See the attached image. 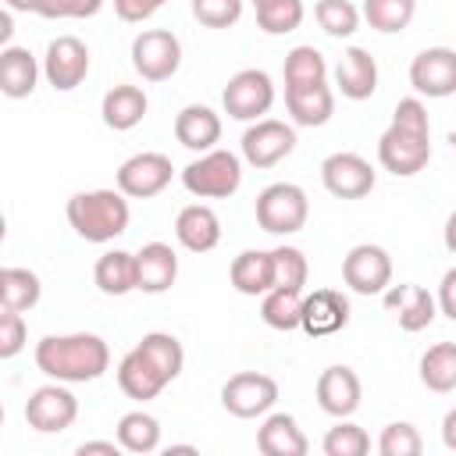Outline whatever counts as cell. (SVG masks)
I'll return each instance as SVG.
<instances>
[{
  "mask_svg": "<svg viewBox=\"0 0 456 456\" xmlns=\"http://www.w3.org/2000/svg\"><path fill=\"white\" fill-rule=\"evenodd\" d=\"M164 4H167V0H114V11H118V18H121V21L139 25V21L153 18Z\"/></svg>",
  "mask_w": 456,
  "mask_h": 456,
  "instance_id": "45",
  "label": "cell"
},
{
  "mask_svg": "<svg viewBox=\"0 0 456 456\" xmlns=\"http://www.w3.org/2000/svg\"><path fill=\"white\" fill-rule=\"evenodd\" d=\"M7 7H11V11H25V14H28V11L36 7V0H7Z\"/></svg>",
  "mask_w": 456,
  "mask_h": 456,
  "instance_id": "50",
  "label": "cell"
},
{
  "mask_svg": "<svg viewBox=\"0 0 456 456\" xmlns=\"http://www.w3.org/2000/svg\"><path fill=\"white\" fill-rule=\"evenodd\" d=\"M285 107H289L292 125L321 128L335 114V93H331L328 82H317V86H285Z\"/></svg>",
  "mask_w": 456,
  "mask_h": 456,
  "instance_id": "20",
  "label": "cell"
},
{
  "mask_svg": "<svg viewBox=\"0 0 456 456\" xmlns=\"http://www.w3.org/2000/svg\"><path fill=\"white\" fill-rule=\"evenodd\" d=\"M271 267H274V285L278 289H303L306 278H310V264H306L303 249H296V246H274L271 249Z\"/></svg>",
  "mask_w": 456,
  "mask_h": 456,
  "instance_id": "40",
  "label": "cell"
},
{
  "mask_svg": "<svg viewBox=\"0 0 456 456\" xmlns=\"http://www.w3.org/2000/svg\"><path fill=\"white\" fill-rule=\"evenodd\" d=\"M239 146H242V160L249 167H260L264 171V167L281 164L296 150V128L285 125V121H278V118H256L242 132Z\"/></svg>",
  "mask_w": 456,
  "mask_h": 456,
  "instance_id": "9",
  "label": "cell"
},
{
  "mask_svg": "<svg viewBox=\"0 0 456 456\" xmlns=\"http://www.w3.org/2000/svg\"><path fill=\"white\" fill-rule=\"evenodd\" d=\"M221 103H224V114L228 118H235V121H256L274 103V82L260 68H242V71H235L228 78V86L221 93Z\"/></svg>",
  "mask_w": 456,
  "mask_h": 456,
  "instance_id": "7",
  "label": "cell"
},
{
  "mask_svg": "<svg viewBox=\"0 0 456 456\" xmlns=\"http://www.w3.org/2000/svg\"><path fill=\"white\" fill-rule=\"evenodd\" d=\"M314 18L331 39H349L360 28V7L349 0H317Z\"/></svg>",
  "mask_w": 456,
  "mask_h": 456,
  "instance_id": "37",
  "label": "cell"
},
{
  "mask_svg": "<svg viewBox=\"0 0 456 456\" xmlns=\"http://www.w3.org/2000/svg\"><path fill=\"white\" fill-rule=\"evenodd\" d=\"M164 385H167V378H164L135 346L121 356V363H118V388H121L128 399H135V403L157 399V395L164 392Z\"/></svg>",
  "mask_w": 456,
  "mask_h": 456,
  "instance_id": "25",
  "label": "cell"
},
{
  "mask_svg": "<svg viewBox=\"0 0 456 456\" xmlns=\"http://www.w3.org/2000/svg\"><path fill=\"white\" fill-rule=\"evenodd\" d=\"M146 107H150L146 93H142L139 86L121 82V86H114V89L103 93L100 114H103V125H107V128H114V132H128V128H135V125L146 118Z\"/></svg>",
  "mask_w": 456,
  "mask_h": 456,
  "instance_id": "26",
  "label": "cell"
},
{
  "mask_svg": "<svg viewBox=\"0 0 456 456\" xmlns=\"http://www.w3.org/2000/svg\"><path fill=\"white\" fill-rule=\"evenodd\" d=\"M28 342L25 317L14 310H0V360H14Z\"/></svg>",
  "mask_w": 456,
  "mask_h": 456,
  "instance_id": "43",
  "label": "cell"
},
{
  "mask_svg": "<svg viewBox=\"0 0 456 456\" xmlns=\"http://www.w3.org/2000/svg\"><path fill=\"white\" fill-rule=\"evenodd\" d=\"M182 185L200 200H228L242 185V157L214 146L182 167Z\"/></svg>",
  "mask_w": 456,
  "mask_h": 456,
  "instance_id": "4",
  "label": "cell"
},
{
  "mask_svg": "<svg viewBox=\"0 0 456 456\" xmlns=\"http://www.w3.org/2000/svg\"><path fill=\"white\" fill-rule=\"evenodd\" d=\"M349 324V299L338 289H314L299 299V328L310 338L335 335Z\"/></svg>",
  "mask_w": 456,
  "mask_h": 456,
  "instance_id": "16",
  "label": "cell"
},
{
  "mask_svg": "<svg viewBox=\"0 0 456 456\" xmlns=\"http://www.w3.org/2000/svg\"><path fill=\"white\" fill-rule=\"evenodd\" d=\"M93 281L103 296H128L135 289V260L128 249H107L96 267H93Z\"/></svg>",
  "mask_w": 456,
  "mask_h": 456,
  "instance_id": "28",
  "label": "cell"
},
{
  "mask_svg": "<svg viewBox=\"0 0 456 456\" xmlns=\"http://www.w3.org/2000/svg\"><path fill=\"white\" fill-rule=\"evenodd\" d=\"M442 438H445L449 449H456V410L445 413V420H442Z\"/></svg>",
  "mask_w": 456,
  "mask_h": 456,
  "instance_id": "49",
  "label": "cell"
},
{
  "mask_svg": "<svg viewBox=\"0 0 456 456\" xmlns=\"http://www.w3.org/2000/svg\"><path fill=\"white\" fill-rule=\"evenodd\" d=\"M36 367L50 381L64 385H86L107 374L110 367V346L93 331H71V335H46L36 342Z\"/></svg>",
  "mask_w": 456,
  "mask_h": 456,
  "instance_id": "2",
  "label": "cell"
},
{
  "mask_svg": "<svg viewBox=\"0 0 456 456\" xmlns=\"http://www.w3.org/2000/svg\"><path fill=\"white\" fill-rule=\"evenodd\" d=\"M68 224L75 228L78 239L86 242H110L118 235L128 232L132 210H128V196H121L118 189H89V192H75L64 207Z\"/></svg>",
  "mask_w": 456,
  "mask_h": 456,
  "instance_id": "3",
  "label": "cell"
},
{
  "mask_svg": "<svg viewBox=\"0 0 456 456\" xmlns=\"http://www.w3.org/2000/svg\"><path fill=\"white\" fill-rule=\"evenodd\" d=\"M0 428H4V403H0Z\"/></svg>",
  "mask_w": 456,
  "mask_h": 456,
  "instance_id": "52",
  "label": "cell"
},
{
  "mask_svg": "<svg viewBox=\"0 0 456 456\" xmlns=\"http://www.w3.org/2000/svg\"><path fill=\"white\" fill-rule=\"evenodd\" d=\"M256 449L264 456H306L310 442L292 413H271L256 428Z\"/></svg>",
  "mask_w": 456,
  "mask_h": 456,
  "instance_id": "24",
  "label": "cell"
},
{
  "mask_svg": "<svg viewBox=\"0 0 456 456\" xmlns=\"http://www.w3.org/2000/svg\"><path fill=\"white\" fill-rule=\"evenodd\" d=\"M321 182L338 200H363L374 189V167L360 153H331L321 160Z\"/></svg>",
  "mask_w": 456,
  "mask_h": 456,
  "instance_id": "15",
  "label": "cell"
},
{
  "mask_svg": "<svg viewBox=\"0 0 456 456\" xmlns=\"http://www.w3.org/2000/svg\"><path fill=\"white\" fill-rule=\"evenodd\" d=\"M43 296V285L36 278V271L28 267H4L0 274V310H14V314H25L39 303Z\"/></svg>",
  "mask_w": 456,
  "mask_h": 456,
  "instance_id": "31",
  "label": "cell"
},
{
  "mask_svg": "<svg viewBox=\"0 0 456 456\" xmlns=\"http://www.w3.org/2000/svg\"><path fill=\"white\" fill-rule=\"evenodd\" d=\"M253 210H256V224L267 235H296L310 217V200L296 182H274L260 189Z\"/></svg>",
  "mask_w": 456,
  "mask_h": 456,
  "instance_id": "5",
  "label": "cell"
},
{
  "mask_svg": "<svg viewBox=\"0 0 456 456\" xmlns=\"http://www.w3.org/2000/svg\"><path fill=\"white\" fill-rule=\"evenodd\" d=\"M321 449H324V456H367L370 452V435L360 424H353L349 417H338V424L328 428Z\"/></svg>",
  "mask_w": 456,
  "mask_h": 456,
  "instance_id": "39",
  "label": "cell"
},
{
  "mask_svg": "<svg viewBox=\"0 0 456 456\" xmlns=\"http://www.w3.org/2000/svg\"><path fill=\"white\" fill-rule=\"evenodd\" d=\"M438 306H435V296L424 289V285H410L403 281V296L395 303V317H399V328L403 331H424L431 321H435Z\"/></svg>",
  "mask_w": 456,
  "mask_h": 456,
  "instance_id": "33",
  "label": "cell"
},
{
  "mask_svg": "<svg viewBox=\"0 0 456 456\" xmlns=\"http://www.w3.org/2000/svg\"><path fill=\"white\" fill-rule=\"evenodd\" d=\"M378 452L381 456H420L424 452V438L410 420H395V424L381 428Z\"/></svg>",
  "mask_w": 456,
  "mask_h": 456,
  "instance_id": "41",
  "label": "cell"
},
{
  "mask_svg": "<svg viewBox=\"0 0 456 456\" xmlns=\"http://www.w3.org/2000/svg\"><path fill=\"white\" fill-rule=\"evenodd\" d=\"M175 139L192 150V153H207L221 142V118L217 110H210L207 103H189L178 110L175 118Z\"/></svg>",
  "mask_w": 456,
  "mask_h": 456,
  "instance_id": "21",
  "label": "cell"
},
{
  "mask_svg": "<svg viewBox=\"0 0 456 456\" xmlns=\"http://www.w3.org/2000/svg\"><path fill=\"white\" fill-rule=\"evenodd\" d=\"M335 86L346 100H370L378 89V61L363 46H346L335 64Z\"/></svg>",
  "mask_w": 456,
  "mask_h": 456,
  "instance_id": "19",
  "label": "cell"
},
{
  "mask_svg": "<svg viewBox=\"0 0 456 456\" xmlns=\"http://www.w3.org/2000/svg\"><path fill=\"white\" fill-rule=\"evenodd\" d=\"M431 160V118L420 96H406L392 110V125L378 139V164L395 178H413Z\"/></svg>",
  "mask_w": 456,
  "mask_h": 456,
  "instance_id": "1",
  "label": "cell"
},
{
  "mask_svg": "<svg viewBox=\"0 0 456 456\" xmlns=\"http://www.w3.org/2000/svg\"><path fill=\"white\" fill-rule=\"evenodd\" d=\"M75 452H78V456H96V452H100V456H118L121 445H118V442H82Z\"/></svg>",
  "mask_w": 456,
  "mask_h": 456,
  "instance_id": "47",
  "label": "cell"
},
{
  "mask_svg": "<svg viewBox=\"0 0 456 456\" xmlns=\"http://www.w3.org/2000/svg\"><path fill=\"white\" fill-rule=\"evenodd\" d=\"M103 0H36L32 14L39 18H93Z\"/></svg>",
  "mask_w": 456,
  "mask_h": 456,
  "instance_id": "44",
  "label": "cell"
},
{
  "mask_svg": "<svg viewBox=\"0 0 456 456\" xmlns=\"http://www.w3.org/2000/svg\"><path fill=\"white\" fill-rule=\"evenodd\" d=\"M118 445L125 452H135V456H146V452H157L160 449V420L146 410H132L118 420Z\"/></svg>",
  "mask_w": 456,
  "mask_h": 456,
  "instance_id": "30",
  "label": "cell"
},
{
  "mask_svg": "<svg viewBox=\"0 0 456 456\" xmlns=\"http://www.w3.org/2000/svg\"><path fill=\"white\" fill-rule=\"evenodd\" d=\"M135 349L167 378V385L182 374V367H185V349H182V342L175 338V335H167V331H146L139 342H135Z\"/></svg>",
  "mask_w": 456,
  "mask_h": 456,
  "instance_id": "32",
  "label": "cell"
},
{
  "mask_svg": "<svg viewBox=\"0 0 456 456\" xmlns=\"http://www.w3.org/2000/svg\"><path fill=\"white\" fill-rule=\"evenodd\" d=\"M452 289H456V267H449L445 274H442V285H438V310L449 317V321H456V299H452Z\"/></svg>",
  "mask_w": 456,
  "mask_h": 456,
  "instance_id": "46",
  "label": "cell"
},
{
  "mask_svg": "<svg viewBox=\"0 0 456 456\" xmlns=\"http://www.w3.org/2000/svg\"><path fill=\"white\" fill-rule=\"evenodd\" d=\"M7 239V221H4V214H0V242Z\"/></svg>",
  "mask_w": 456,
  "mask_h": 456,
  "instance_id": "51",
  "label": "cell"
},
{
  "mask_svg": "<svg viewBox=\"0 0 456 456\" xmlns=\"http://www.w3.org/2000/svg\"><path fill=\"white\" fill-rule=\"evenodd\" d=\"M132 260H135V289L146 296L167 292L178 278V253L167 242H146L139 253H132Z\"/></svg>",
  "mask_w": 456,
  "mask_h": 456,
  "instance_id": "18",
  "label": "cell"
},
{
  "mask_svg": "<svg viewBox=\"0 0 456 456\" xmlns=\"http://www.w3.org/2000/svg\"><path fill=\"white\" fill-rule=\"evenodd\" d=\"M43 75L57 93H71L86 82L89 75V46L78 36H57L46 46L43 57Z\"/></svg>",
  "mask_w": 456,
  "mask_h": 456,
  "instance_id": "14",
  "label": "cell"
},
{
  "mask_svg": "<svg viewBox=\"0 0 456 456\" xmlns=\"http://www.w3.org/2000/svg\"><path fill=\"white\" fill-rule=\"evenodd\" d=\"M192 18L207 28H232L242 18V0H192Z\"/></svg>",
  "mask_w": 456,
  "mask_h": 456,
  "instance_id": "42",
  "label": "cell"
},
{
  "mask_svg": "<svg viewBox=\"0 0 456 456\" xmlns=\"http://www.w3.org/2000/svg\"><path fill=\"white\" fill-rule=\"evenodd\" d=\"M132 68L146 82H167L182 68V43L171 28H142L132 39Z\"/></svg>",
  "mask_w": 456,
  "mask_h": 456,
  "instance_id": "6",
  "label": "cell"
},
{
  "mask_svg": "<svg viewBox=\"0 0 456 456\" xmlns=\"http://www.w3.org/2000/svg\"><path fill=\"white\" fill-rule=\"evenodd\" d=\"M256 4H264V0H253V7H256Z\"/></svg>",
  "mask_w": 456,
  "mask_h": 456,
  "instance_id": "53",
  "label": "cell"
},
{
  "mask_svg": "<svg viewBox=\"0 0 456 456\" xmlns=\"http://www.w3.org/2000/svg\"><path fill=\"white\" fill-rule=\"evenodd\" d=\"M314 392H317V406L328 417H353L360 410V399H363V385H360L356 370L346 363L324 367Z\"/></svg>",
  "mask_w": 456,
  "mask_h": 456,
  "instance_id": "17",
  "label": "cell"
},
{
  "mask_svg": "<svg viewBox=\"0 0 456 456\" xmlns=\"http://www.w3.org/2000/svg\"><path fill=\"white\" fill-rule=\"evenodd\" d=\"M303 0H264L256 4V25L267 36H285L303 25Z\"/></svg>",
  "mask_w": 456,
  "mask_h": 456,
  "instance_id": "38",
  "label": "cell"
},
{
  "mask_svg": "<svg viewBox=\"0 0 456 456\" xmlns=\"http://www.w3.org/2000/svg\"><path fill=\"white\" fill-rule=\"evenodd\" d=\"M278 403V381L271 374L260 370H239L221 385V406L239 417V420H253L264 417L271 406Z\"/></svg>",
  "mask_w": 456,
  "mask_h": 456,
  "instance_id": "8",
  "label": "cell"
},
{
  "mask_svg": "<svg viewBox=\"0 0 456 456\" xmlns=\"http://www.w3.org/2000/svg\"><path fill=\"white\" fill-rule=\"evenodd\" d=\"M420 385L438 395H449L456 388V342H435L420 356Z\"/></svg>",
  "mask_w": 456,
  "mask_h": 456,
  "instance_id": "29",
  "label": "cell"
},
{
  "mask_svg": "<svg viewBox=\"0 0 456 456\" xmlns=\"http://www.w3.org/2000/svg\"><path fill=\"white\" fill-rule=\"evenodd\" d=\"M299 299H303V289H267L264 299H260V317L267 328L274 331H292L299 328Z\"/></svg>",
  "mask_w": 456,
  "mask_h": 456,
  "instance_id": "35",
  "label": "cell"
},
{
  "mask_svg": "<svg viewBox=\"0 0 456 456\" xmlns=\"http://www.w3.org/2000/svg\"><path fill=\"white\" fill-rule=\"evenodd\" d=\"M171 175H175L171 157L142 150V153H132L118 167L114 182H118V192L128 196V200H153V196H160L171 185Z\"/></svg>",
  "mask_w": 456,
  "mask_h": 456,
  "instance_id": "10",
  "label": "cell"
},
{
  "mask_svg": "<svg viewBox=\"0 0 456 456\" xmlns=\"http://www.w3.org/2000/svg\"><path fill=\"white\" fill-rule=\"evenodd\" d=\"M417 14V0H363L360 18L374 28V32H403Z\"/></svg>",
  "mask_w": 456,
  "mask_h": 456,
  "instance_id": "36",
  "label": "cell"
},
{
  "mask_svg": "<svg viewBox=\"0 0 456 456\" xmlns=\"http://www.w3.org/2000/svg\"><path fill=\"white\" fill-rule=\"evenodd\" d=\"M410 86L417 96L445 100L456 93V50L449 46H428L410 64Z\"/></svg>",
  "mask_w": 456,
  "mask_h": 456,
  "instance_id": "13",
  "label": "cell"
},
{
  "mask_svg": "<svg viewBox=\"0 0 456 456\" xmlns=\"http://www.w3.org/2000/svg\"><path fill=\"white\" fill-rule=\"evenodd\" d=\"M11 36H14V18L7 7H0V50L11 46Z\"/></svg>",
  "mask_w": 456,
  "mask_h": 456,
  "instance_id": "48",
  "label": "cell"
},
{
  "mask_svg": "<svg viewBox=\"0 0 456 456\" xmlns=\"http://www.w3.org/2000/svg\"><path fill=\"white\" fill-rule=\"evenodd\" d=\"M0 274H4V267H0Z\"/></svg>",
  "mask_w": 456,
  "mask_h": 456,
  "instance_id": "54",
  "label": "cell"
},
{
  "mask_svg": "<svg viewBox=\"0 0 456 456\" xmlns=\"http://www.w3.org/2000/svg\"><path fill=\"white\" fill-rule=\"evenodd\" d=\"M175 239L189 253H210L221 242V221L207 203H189L175 217Z\"/></svg>",
  "mask_w": 456,
  "mask_h": 456,
  "instance_id": "22",
  "label": "cell"
},
{
  "mask_svg": "<svg viewBox=\"0 0 456 456\" xmlns=\"http://www.w3.org/2000/svg\"><path fill=\"white\" fill-rule=\"evenodd\" d=\"M285 86H317L328 82V61L317 46H292L281 64Z\"/></svg>",
  "mask_w": 456,
  "mask_h": 456,
  "instance_id": "34",
  "label": "cell"
},
{
  "mask_svg": "<svg viewBox=\"0 0 456 456\" xmlns=\"http://www.w3.org/2000/svg\"><path fill=\"white\" fill-rule=\"evenodd\" d=\"M43 68L28 46H4L0 50V93L7 100H25L36 93Z\"/></svg>",
  "mask_w": 456,
  "mask_h": 456,
  "instance_id": "23",
  "label": "cell"
},
{
  "mask_svg": "<svg viewBox=\"0 0 456 456\" xmlns=\"http://www.w3.org/2000/svg\"><path fill=\"white\" fill-rule=\"evenodd\" d=\"M342 281L356 296H381L392 281V256L374 242H360L342 260Z\"/></svg>",
  "mask_w": 456,
  "mask_h": 456,
  "instance_id": "12",
  "label": "cell"
},
{
  "mask_svg": "<svg viewBox=\"0 0 456 456\" xmlns=\"http://www.w3.org/2000/svg\"><path fill=\"white\" fill-rule=\"evenodd\" d=\"M232 289L242 296H264L274 285V267H271V249H242L232 267H228Z\"/></svg>",
  "mask_w": 456,
  "mask_h": 456,
  "instance_id": "27",
  "label": "cell"
},
{
  "mask_svg": "<svg viewBox=\"0 0 456 456\" xmlns=\"http://www.w3.org/2000/svg\"><path fill=\"white\" fill-rule=\"evenodd\" d=\"M75 417H78V399L64 381L39 385L25 403V420L39 435H61L75 424Z\"/></svg>",
  "mask_w": 456,
  "mask_h": 456,
  "instance_id": "11",
  "label": "cell"
}]
</instances>
